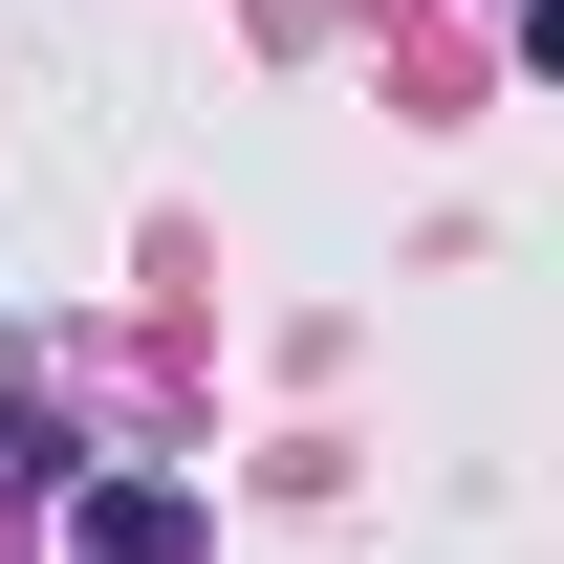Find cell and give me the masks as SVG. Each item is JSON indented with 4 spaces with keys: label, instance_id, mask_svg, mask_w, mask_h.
Returning a JSON list of instances; mask_svg holds the SVG:
<instances>
[{
    "label": "cell",
    "instance_id": "obj_1",
    "mask_svg": "<svg viewBox=\"0 0 564 564\" xmlns=\"http://www.w3.org/2000/svg\"><path fill=\"white\" fill-rule=\"evenodd\" d=\"M66 543H87V564H196V499H174V478H87Z\"/></svg>",
    "mask_w": 564,
    "mask_h": 564
}]
</instances>
